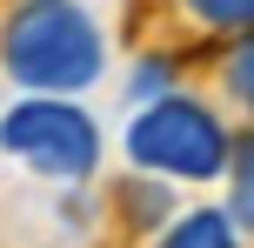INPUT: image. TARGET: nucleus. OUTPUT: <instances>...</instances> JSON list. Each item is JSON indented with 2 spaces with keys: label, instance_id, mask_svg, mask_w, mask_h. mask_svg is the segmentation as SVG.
I'll return each instance as SVG.
<instances>
[{
  "label": "nucleus",
  "instance_id": "0eeeda50",
  "mask_svg": "<svg viewBox=\"0 0 254 248\" xmlns=\"http://www.w3.org/2000/svg\"><path fill=\"white\" fill-rule=\"evenodd\" d=\"M221 87H228L234 101H241L248 114H254V27H248V40H241V47L221 61Z\"/></svg>",
  "mask_w": 254,
  "mask_h": 248
},
{
  "label": "nucleus",
  "instance_id": "6e6552de",
  "mask_svg": "<svg viewBox=\"0 0 254 248\" xmlns=\"http://www.w3.org/2000/svg\"><path fill=\"white\" fill-rule=\"evenodd\" d=\"M161 94H174V67H167L161 54H147V61L127 67V101H161Z\"/></svg>",
  "mask_w": 254,
  "mask_h": 248
},
{
  "label": "nucleus",
  "instance_id": "f03ea898",
  "mask_svg": "<svg viewBox=\"0 0 254 248\" xmlns=\"http://www.w3.org/2000/svg\"><path fill=\"white\" fill-rule=\"evenodd\" d=\"M127 161L167 181H214L234 161V134L194 94H161L127 121Z\"/></svg>",
  "mask_w": 254,
  "mask_h": 248
},
{
  "label": "nucleus",
  "instance_id": "9d476101",
  "mask_svg": "<svg viewBox=\"0 0 254 248\" xmlns=\"http://www.w3.org/2000/svg\"><path fill=\"white\" fill-rule=\"evenodd\" d=\"M248 20H254V0H248Z\"/></svg>",
  "mask_w": 254,
  "mask_h": 248
},
{
  "label": "nucleus",
  "instance_id": "1a4fd4ad",
  "mask_svg": "<svg viewBox=\"0 0 254 248\" xmlns=\"http://www.w3.org/2000/svg\"><path fill=\"white\" fill-rule=\"evenodd\" d=\"M181 7H188L201 27H221V34H241V27H254V20H248V0H181Z\"/></svg>",
  "mask_w": 254,
  "mask_h": 248
},
{
  "label": "nucleus",
  "instance_id": "39448f33",
  "mask_svg": "<svg viewBox=\"0 0 254 248\" xmlns=\"http://www.w3.org/2000/svg\"><path fill=\"white\" fill-rule=\"evenodd\" d=\"M228 215L241 222V235H254V128L234 134V161H228Z\"/></svg>",
  "mask_w": 254,
  "mask_h": 248
},
{
  "label": "nucleus",
  "instance_id": "7ed1b4c3",
  "mask_svg": "<svg viewBox=\"0 0 254 248\" xmlns=\"http://www.w3.org/2000/svg\"><path fill=\"white\" fill-rule=\"evenodd\" d=\"M0 148L13 161H27L34 174H54V181H87L101 168V128L80 101H61V94H27L0 114Z\"/></svg>",
  "mask_w": 254,
  "mask_h": 248
},
{
  "label": "nucleus",
  "instance_id": "423d86ee",
  "mask_svg": "<svg viewBox=\"0 0 254 248\" xmlns=\"http://www.w3.org/2000/svg\"><path fill=\"white\" fill-rule=\"evenodd\" d=\"M167 181V174H161ZM161 181H127L121 201H127V222L134 228H154V222H174V195H167Z\"/></svg>",
  "mask_w": 254,
  "mask_h": 248
},
{
  "label": "nucleus",
  "instance_id": "f257e3e1",
  "mask_svg": "<svg viewBox=\"0 0 254 248\" xmlns=\"http://www.w3.org/2000/svg\"><path fill=\"white\" fill-rule=\"evenodd\" d=\"M0 67L27 94H87L107 67V34L80 0H13L0 20Z\"/></svg>",
  "mask_w": 254,
  "mask_h": 248
},
{
  "label": "nucleus",
  "instance_id": "20e7f679",
  "mask_svg": "<svg viewBox=\"0 0 254 248\" xmlns=\"http://www.w3.org/2000/svg\"><path fill=\"white\" fill-rule=\"evenodd\" d=\"M234 215H221V208H188V215H174V222L161 228V248H241V235H234Z\"/></svg>",
  "mask_w": 254,
  "mask_h": 248
}]
</instances>
